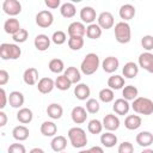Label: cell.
<instances>
[{
	"instance_id": "6da1fadb",
	"label": "cell",
	"mask_w": 153,
	"mask_h": 153,
	"mask_svg": "<svg viewBox=\"0 0 153 153\" xmlns=\"http://www.w3.org/2000/svg\"><path fill=\"white\" fill-rule=\"evenodd\" d=\"M68 139L74 148H82L87 143V136L82 128L73 127L68 130Z\"/></svg>"
},
{
	"instance_id": "7a4b0ae2",
	"label": "cell",
	"mask_w": 153,
	"mask_h": 153,
	"mask_svg": "<svg viewBox=\"0 0 153 153\" xmlns=\"http://www.w3.org/2000/svg\"><path fill=\"white\" fill-rule=\"evenodd\" d=\"M98 67H99V56L94 53L87 54L80 65V69L85 75H91L96 73Z\"/></svg>"
},
{
	"instance_id": "3957f363",
	"label": "cell",
	"mask_w": 153,
	"mask_h": 153,
	"mask_svg": "<svg viewBox=\"0 0 153 153\" xmlns=\"http://www.w3.org/2000/svg\"><path fill=\"white\" fill-rule=\"evenodd\" d=\"M131 108L136 114L140 115L148 116L153 114V102L146 97H137L135 100H133Z\"/></svg>"
},
{
	"instance_id": "277c9868",
	"label": "cell",
	"mask_w": 153,
	"mask_h": 153,
	"mask_svg": "<svg viewBox=\"0 0 153 153\" xmlns=\"http://www.w3.org/2000/svg\"><path fill=\"white\" fill-rule=\"evenodd\" d=\"M22 55V49L13 43H1L0 57L2 60H17Z\"/></svg>"
},
{
	"instance_id": "5b68a950",
	"label": "cell",
	"mask_w": 153,
	"mask_h": 153,
	"mask_svg": "<svg viewBox=\"0 0 153 153\" xmlns=\"http://www.w3.org/2000/svg\"><path fill=\"white\" fill-rule=\"evenodd\" d=\"M115 38L118 43L126 44L130 42L131 38V30L128 23L126 22H120L115 25Z\"/></svg>"
},
{
	"instance_id": "8992f818",
	"label": "cell",
	"mask_w": 153,
	"mask_h": 153,
	"mask_svg": "<svg viewBox=\"0 0 153 153\" xmlns=\"http://www.w3.org/2000/svg\"><path fill=\"white\" fill-rule=\"evenodd\" d=\"M54 22V16L50 11L48 10H43V11H39L37 14H36V24L39 26V27H43V29H47L49 26H51Z\"/></svg>"
},
{
	"instance_id": "52a82bcc",
	"label": "cell",
	"mask_w": 153,
	"mask_h": 153,
	"mask_svg": "<svg viewBox=\"0 0 153 153\" xmlns=\"http://www.w3.org/2000/svg\"><path fill=\"white\" fill-rule=\"evenodd\" d=\"M2 10L10 17H14L22 12V5L18 0H5L2 2Z\"/></svg>"
},
{
	"instance_id": "ba28073f",
	"label": "cell",
	"mask_w": 153,
	"mask_h": 153,
	"mask_svg": "<svg viewBox=\"0 0 153 153\" xmlns=\"http://www.w3.org/2000/svg\"><path fill=\"white\" fill-rule=\"evenodd\" d=\"M103 128H105L108 131H115L120 127V118L114 114H108L103 118Z\"/></svg>"
},
{
	"instance_id": "9c48e42d",
	"label": "cell",
	"mask_w": 153,
	"mask_h": 153,
	"mask_svg": "<svg viewBox=\"0 0 153 153\" xmlns=\"http://www.w3.org/2000/svg\"><path fill=\"white\" fill-rule=\"evenodd\" d=\"M139 66L147 71L148 73H153V54L149 51L142 53L139 56Z\"/></svg>"
},
{
	"instance_id": "30bf717a",
	"label": "cell",
	"mask_w": 153,
	"mask_h": 153,
	"mask_svg": "<svg viewBox=\"0 0 153 153\" xmlns=\"http://www.w3.org/2000/svg\"><path fill=\"white\" fill-rule=\"evenodd\" d=\"M67 32L69 37H84L86 33V27L81 22H73L69 24Z\"/></svg>"
},
{
	"instance_id": "8fae6325",
	"label": "cell",
	"mask_w": 153,
	"mask_h": 153,
	"mask_svg": "<svg viewBox=\"0 0 153 153\" xmlns=\"http://www.w3.org/2000/svg\"><path fill=\"white\" fill-rule=\"evenodd\" d=\"M97 18V13L96 10L91 6H85L80 10V19L82 20V23L86 24H93V22Z\"/></svg>"
},
{
	"instance_id": "7c38bea8",
	"label": "cell",
	"mask_w": 153,
	"mask_h": 153,
	"mask_svg": "<svg viewBox=\"0 0 153 153\" xmlns=\"http://www.w3.org/2000/svg\"><path fill=\"white\" fill-rule=\"evenodd\" d=\"M97 20H98V25L100 26L102 30H103V29H105V30L111 29V27L114 26V23H115L114 16H112L110 12H102V13L98 16Z\"/></svg>"
},
{
	"instance_id": "4fadbf2b",
	"label": "cell",
	"mask_w": 153,
	"mask_h": 153,
	"mask_svg": "<svg viewBox=\"0 0 153 153\" xmlns=\"http://www.w3.org/2000/svg\"><path fill=\"white\" fill-rule=\"evenodd\" d=\"M71 117L75 124H81L87 118V111L82 106H74L72 112H71Z\"/></svg>"
},
{
	"instance_id": "5bb4252c",
	"label": "cell",
	"mask_w": 153,
	"mask_h": 153,
	"mask_svg": "<svg viewBox=\"0 0 153 153\" xmlns=\"http://www.w3.org/2000/svg\"><path fill=\"white\" fill-rule=\"evenodd\" d=\"M118 66H120V61L115 56H108L102 62V67L105 73H114L115 71H117Z\"/></svg>"
},
{
	"instance_id": "9a60e30c",
	"label": "cell",
	"mask_w": 153,
	"mask_h": 153,
	"mask_svg": "<svg viewBox=\"0 0 153 153\" xmlns=\"http://www.w3.org/2000/svg\"><path fill=\"white\" fill-rule=\"evenodd\" d=\"M54 87H55V81L51 78H47L45 76V78L39 79V81L37 82V90L43 94L50 93Z\"/></svg>"
},
{
	"instance_id": "2e32d148",
	"label": "cell",
	"mask_w": 153,
	"mask_h": 153,
	"mask_svg": "<svg viewBox=\"0 0 153 153\" xmlns=\"http://www.w3.org/2000/svg\"><path fill=\"white\" fill-rule=\"evenodd\" d=\"M112 109H114L115 114L121 115V116H124V115L128 114V111L130 109V104L124 98H118V99L115 100V103L112 105Z\"/></svg>"
},
{
	"instance_id": "e0dca14e",
	"label": "cell",
	"mask_w": 153,
	"mask_h": 153,
	"mask_svg": "<svg viewBox=\"0 0 153 153\" xmlns=\"http://www.w3.org/2000/svg\"><path fill=\"white\" fill-rule=\"evenodd\" d=\"M33 44L38 51H45L50 47V38L44 33H39L35 37Z\"/></svg>"
},
{
	"instance_id": "ac0fdd59",
	"label": "cell",
	"mask_w": 153,
	"mask_h": 153,
	"mask_svg": "<svg viewBox=\"0 0 153 153\" xmlns=\"http://www.w3.org/2000/svg\"><path fill=\"white\" fill-rule=\"evenodd\" d=\"M24 100H25L24 94H23L22 92H19V91H12V92L8 94V103H10V105H11L12 108H14V109L22 108L23 104H24Z\"/></svg>"
},
{
	"instance_id": "d6986e66",
	"label": "cell",
	"mask_w": 153,
	"mask_h": 153,
	"mask_svg": "<svg viewBox=\"0 0 153 153\" xmlns=\"http://www.w3.org/2000/svg\"><path fill=\"white\" fill-rule=\"evenodd\" d=\"M23 80L29 86L35 85L38 81V71L33 67H30V68L25 69V72L23 74Z\"/></svg>"
},
{
	"instance_id": "ffe728a7",
	"label": "cell",
	"mask_w": 153,
	"mask_h": 153,
	"mask_svg": "<svg viewBox=\"0 0 153 153\" xmlns=\"http://www.w3.org/2000/svg\"><path fill=\"white\" fill-rule=\"evenodd\" d=\"M136 143L141 147H148L153 143V134L151 131H140L136 137Z\"/></svg>"
},
{
	"instance_id": "44dd1931",
	"label": "cell",
	"mask_w": 153,
	"mask_h": 153,
	"mask_svg": "<svg viewBox=\"0 0 153 153\" xmlns=\"http://www.w3.org/2000/svg\"><path fill=\"white\" fill-rule=\"evenodd\" d=\"M91 94V90L86 84H78L74 87V96L79 100H86Z\"/></svg>"
},
{
	"instance_id": "7402d4cb",
	"label": "cell",
	"mask_w": 153,
	"mask_h": 153,
	"mask_svg": "<svg viewBox=\"0 0 153 153\" xmlns=\"http://www.w3.org/2000/svg\"><path fill=\"white\" fill-rule=\"evenodd\" d=\"M20 29H22V27H20V24H19L18 19H16V18H8V19L5 22V24H4V30H5V32L8 33V35H12V36H13L14 33H17Z\"/></svg>"
},
{
	"instance_id": "603a6c76",
	"label": "cell",
	"mask_w": 153,
	"mask_h": 153,
	"mask_svg": "<svg viewBox=\"0 0 153 153\" xmlns=\"http://www.w3.org/2000/svg\"><path fill=\"white\" fill-rule=\"evenodd\" d=\"M118 14L121 17V19H123L124 22L126 20H130L134 18L135 16V7L130 4H126V5H122L120 11H118Z\"/></svg>"
},
{
	"instance_id": "cb8c5ba5",
	"label": "cell",
	"mask_w": 153,
	"mask_h": 153,
	"mask_svg": "<svg viewBox=\"0 0 153 153\" xmlns=\"http://www.w3.org/2000/svg\"><path fill=\"white\" fill-rule=\"evenodd\" d=\"M137 73H139V66L135 62H131V61L127 62L124 65V67L122 68V74L128 79L135 78L137 75Z\"/></svg>"
},
{
	"instance_id": "d4e9b609",
	"label": "cell",
	"mask_w": 153,
	"mask_h": 153,
	"mask_svg": "<svg viewBox=\"0 0 153 153\" xmlns=\"http://www.w3.org/2000/svg\"><path fill=\"white\" fill-rule=\"evenodd\" d=\"M50 146H51V149L54 152H60L61 153L67 147V139L65 136H62V135H57L51 140Z\"/></svg>"
},
{
	"instance_id": "484cf974",
	"label": "cell",
	"mask_w": 153,
	"mask_h": 153,
	"mask_svg": "<svg viewBox=\"0 0 153 153\" xmlns=\"http://www.w3.org/2000/svg\"><path fill=\"white\" fill-rule=\"evenodd\" d=\"M32 118H33V114L29 108H20L17 112V120L23 124L30 123Z\"/></svg>"
},
{
	"instance_id": "4316f807",
	"label": "cell",
	"mask_w": 153,
	"mask_h": 153,
	"mask_svg": "<svg viewBox=\"0 0 153 153\" xmlns=\"http://www.w3.org/2000/svg\"><path fill=\"white\" fill-rule=\"evenodd\" d=\"M100 143L106 148H111L117 143V136L112 131H106L100 135Z\"/></svg>"
},
{
	"instance_id": "83f0119b",
	"label": "cell",
	"mask_w": 153,
	"mask_h": 153,
	"mask_svg": "<svg viewBox=\"0 0 153 153\" xmlns=\"http://www.w3.org/2000/svg\"><path fill=\"white\" fill-rule=\"evenodd\" d=\"M62 114H63V109H62V106H61L60 104H57V103H51V104L48 105V108H47V115H48L50 118H53V120H59V118H61Z\"/></svg>"
},
{
	"instance_id": "f1b7e54d",
	"label": "cell",
	"mask_w": 153,
	"mask_h": 153,
	"mask_svg": "<svg viewBox=\"0 0 153 153\" xmlns=\"http://www.w3.org/2000/svg\"><path fill=\"white\" fill-rule=\"evenodd\" d=\"M29 134H30V131L25 126H17L12 130V136L17 141H25L29 137Z\"/></svg>"
},
{
	"instance_id": "f546056e",
	"label": "cell",
	"mask_w": 153,
	"mask_h": 153,
	"mask_svg": "<svg viewBox=\"0 0 153 153\" xmlns=\"http://www.w3.org/2000/svg\"><path fill=\"white\" fill-rule=\"evenodd\" d=\"M141 126V117L137 115H129L124 120V127L129 130H135Z\"/></svg>"
},
{
	"instance_id": "4dcf8cb0",
	"label": "cell",
	"mask_w": 153,
	"mask_h": 153,
	"mask_svg": "<svg viewBox=\"0 0 153 153\" xmlns=\"http://www.w3.org/2000/svg\"><path fill=\"white\" fill-rule=\"evenodd\" d=\"M57 131V126L51 121H45L41 124V133L44 136H54Z\"/></svg>"
},
{
	"instance_id": "1f68e13d",
	"label": "cell",
	"mask_w": 153,
	"mask_h": 153,
	"mask_svg": "<svg viewBox=\"0 0 153 153\" xmlns=\"http://www.w3.org/2000/svg\"><path fill=\"white\" fill-rule=\"evenodd\" d=\"M108 86L111 90H121L122 87H124V78L115 74L108 79Z\"/></svg>"
},
{
	"instance_id": "d6a6232c",
	"label": "cell",
	"mask_w": 153,
	"mask_h": 153,
	"mask_svg": "<svg viewBox=\"0 0 153 153\" xmlns=\"http://www.w3.org/2000/svg\"><path fill=\"white\" fill-rule=\"evenodd\" d=\"M60 13L63 18H73L76 13V10L72 2H65L60 7Z\"/></svg>"
},
{
	"instance_id": "836d02e7",
	"label": "cell",
	"mask_w": 153,
	"mask_h": 153,
	"mask_svg": "<svg viewBox=\"0 0 153 153\" xmlns=\"http://www.w3.org/2000/svg\"><path fill=\"white\" fill-rule=\"evenodd\" d=\"M69 80H71V82L72 84H76V82H79L80 81V79H81V74H80V71L76 68V67H73V66H71V67H67V69L65 71V73H63Z\"/></svg>"
},
{
	"instance_id": "e575fe53",
	"label": "cell",
	"mask_w": 153,
	"mask_h": 153,
	"mask_svg": "<svg viewBox=\"0 0 153 153\" xmlns=\"http://www.w3.org/2000/svg\"><path fill=\"white\" fill-rule=\"evenodd\" d=\"M137 94H139V90L133 85L124 86L122 90V96L126 100H135L137 98Z\"/></svg>"
},
{
	"instance_id": "d590c367",
	"label": "cell",
	"mask_w": 153,
	"mask_h": 153,
	"mask_svg": "<svg viewBox=\"0 0 153 153\" xmlns=\"http://www.w3.org/2000/svg\"><path fill=\"white\" fill-rule=\"evenodd\" d=\"M86 36L90 39H98L102 36V29L98 24H90L86 27Z\"/></svg>"
},
{
	"instance_id": "8d00e7d4",
	"label": "cell",
	"mask_w": 153,
	"mask_h": 153,
	"mask_svg": "<svg viewBox=\"0 0 153 153\" xmlns=\"http://www.w3.org/2000/svg\"><path fill=\"white\" fill-rule=\"evenodd\" d=\"M71 85H72L71 80H69L65 74L59 75V76L56 78V80H55V87H56L57 90H60V91H67V90L71 87Z\"/></svg>"
},
{
	"instance_id": "74e56055",
	"label": "cell",
	"mask_w": 153,
	"mask_h": 153,
	"mask_svg": "<svg viewBox=\"0 0 153 153\" xmlns=\"http://www.w3.org/2000/svg\"><path fill=\"white\" fill-rule=\"evenodd\" d=\"M48 67H49L50 72L56 73V74L63 72V69H65V65H63V61L61 59H53V60H50Z\"/></svg>"
},
{
	"instance_id": "f35d334b",
	"label": "cell",
	"mask_w": 153,
	"mask_h": 153,
	"mask_svg": "<svg viewBox=\"0 0 153 153\" xmlns=\"http://www.w3.org/2000/svg\"><path fill=\"white\" fill-rule=\"evenodd\" d=\"M99 99L103 102V103H110V102H112L114 100V98H115V93H114V90H111V88H102L100 91H99Z\"/></svg>"
},
{
	"instance_id": "ab89813d",
	"label": "cell",
	"mask_w": 153,
	"mask_h": 153,
	"mask_svg": "<svg viewBox=\"0 0 153 153\" xmlns=\"http://www.w3.org/2000/svg\"><path fill=\"white\" fill-rule=\"evenodd\" d=\"M87 130L91 134H100L103 130V123L99 120H91L87 124Z\"/></svg>"
},
{
	"instance_id": "60d3db41",
	"label": "cell",
	"mask_w": 153,
	"mask_h": 153,
	"mask_svg": "<svg viewBox=\"0 0 153 153\" xmlns=\"http://www.w3.org/2000/svg\"><path fill=\"white\" fill-rule=\"evenodd\" d=\"M68 47L72 50H80L84 47V38L82 37H69Z\"/></svg>"
},
{
	"instance_id": "b9f144b4",
	"label": "cell",
	"mask_w": 153,
	"mask_h": 153,
	"mask_svg": "<svg viewBox=\"0 0 153 153\" xmlns=\"http://www.w3.org/2000/svg\"><path fill=\"white\" fill-rule=\"evenodd\" d=\"M100 109V105L98 103L97 99L94 98H90L86 100V111L90 112V114H97Z\"/></svg>"
},
{
	"instance_id": "7bdbcfd3",
	"label": "cell",
	"mask_w": 153,
	"mask_h": 153,
	"mask_svg": "<svg viewBox=\"0 0 153 153\" xmlns=\"http://www.w3.org/2000/svg\"><path fill=\"white\" fill-rule=\"evenodd\" d=\"M51 41H53L55 44L61 45V44H63V43L67 41V36H66V33H65L63 31L57 30V31H55V32L53 33V36H51Z\"/></svg>"
},
{
	"instance_id": "ee69618b",
	"label": "cell",
	"mask_w": 153,
	"mask_h": 153,
	"mask_svg": "<svg viewBox=\"0 0 153 153\" xmlns=\"http://www.w3.org/2000/svg\"><path fill=\"white\" fill-rule=\"evenodd\" d=\"M27 37H29V32H27V30H25V29H20L17 33H14V35L12 36V39H13L16 43H24V42L27 39Z\"/></svg>"
},
{
	"instance_id": "f6af8a7d",
	"label": "cell",
	"mask_w": 153,
	"mask_h": 153,
	"mask_svg": "<svg viewBox=\"0 0 153 153\" xmlns=\"http://www.w3.org/2000/svg\"><path fill=\"white\" fill-rule=\"evenodd\" d=\"M141 45L143 49H146L147 51L153 49V36L151 35H146L141 38Z\"/></svg>"
},
{
	"instance_id": "bcb514c9",
	"label": "cell",
	"mask_w": 153,
	"mask_h": 153,
	"mask_svg": "<svg viewBox=\"0 0 153 153\" xmlns=\"http://www.w3.org/2000/svg\"><path fill=\"white\" fill-rule=\"evenodd\" d=\"M118 153H134V146L129 141H124L118 146Z\"/></svg>"
},
{
	"instance_id": "7dc6e473",
	"label": "cell",
	"mask_w": 153,
	"mask_h": 153,
	"mask_svg": "<svg viewBox=\"0 0 153 153\" xmlns=\"http://www.w3.org/2000/svg\"><path fill=\"white\" fill-rule=\"evenodd\" d=\"M7 153H26V149L22 143H12L7 149Z\"/></svg>"
},
{
	"instance_id": "c3c4849f",
	"label": "cell",
	"mask_w": 153,
	"mask_h": 153,
	"mask_svg": "<svg viewBox=\"0 0 153 153\" xmlns=\"http://www.w3.org/2000/svg\"><path fill=\"white\" fill-rule=\"evenodd\" d=\"M8 79H10V75H8L7 71L1 69V71H0V85H1V86L6 85V84L8 82Z\"/></svg>"
},
{
	"instance_id": "681fc988",
	"label": "cell",
	"mask_w": 153,
	"mask_h": 153,
	"mask_svg": "<svg viewBox=\"0 0 153 153\" xmlns=\"http://www.w3.org/2000/svg\"><path fill=\"white\" fill-rule=\"evenodd\" d=\"M0 98H1V103H0V109H4L6 106V103L8 102V96L6 94L5 88L0 90Z\"/></svg>"
},
{
	"instance_id": "f907efd6",
	"label": "cell",
	"mask_w": 153,
	"mask_h": 153,
	"mask_svg": "<svg viewBox=\"0 0 153 153\" xmlns=\"http://www.w3.org/2000/svg\"><path fill=\"white\" fill-rule=\"evenodd\" d=\"M44 4H45L47 7H49V8H51V10H55V8H57V7L60 6L61 1H60V0H45Z\"/></svg>"
},
{
	"instance_id": "816d5d0a",
	"label": "cell",
	"mask_w": 153,
	"mask_h": 153,
	"mask_svg": "<svg viewBox=\"0 0 153 153\" xmlns=\"http://www.w3.org/2000/svg\"><path fill=\"white\" fill-rule=\"evenodd\" d=\"M7 123V116L4 111H0V127H4Z\"/></svg>"
},
{
	"instance_id": "f5cc1de1",
	"label": "cell",
	"mask_w": 153,
	"mask_h": 153,
	"mask_svg": "<svg viewBox=\"0 0 153 153\" xmlns=\"http://www.w3.org/2000/svg\"><path fill=\"white\" fill-rule=\"evenodd\" d=\"M90 152L91 153H104V151H103V148L100 146H93V147H91L90 148Z\"/></svg>"
},
{
	"instance_id": "db71d44e",
	"label": "cell",
	"mask_w": 153,
	"mask_h": 153,
	"mask_svg": "<svg viewBox=\"0 0 153 153\" xmlns=\"http://www.w3.org/2000/svg\"><path fill=\"white\" fill-rule=\"evenodd\" d=\"M29 153H44V151L42 149V148H38V147H35V148H32Z\"/></svg>"
},
{
	"instance_id": "11a10c76",
	"label": "cell",
	"mask_w": 153,
	"mask_h": 153,
	"mask_svg": "<svg viewBox=\"0 0 153 153\" xmlns=\"http://www.w3.org/2000/svg\"><path fill=\"white\" fill-rule=\"evenodd\" d=\"M141 153H153V149H151V148H146V149H143Z\"/></svg>"
},
{
	"instance_id": "9f6ffc18",
	"label": "cell",
	"mask_w": 153,
	"mask_h": 153,
	"mask_svg": "<svg viewBox=\"0 0 153 153\" xmlns=\"http://www.w3.org/2000/svg\"><path fill=\"white\" fill-rule=\"evenodd\" d=\"M79 153H91V152H90V149H82V151H80Z\"/></svg>"
},
{
	"instance_id": "6f0895ef",
	"label": "cell",
	"mask_w": 153,
	"mask_h": 153,
	"mask_svg": "<svg viewBox=\"0 0 153 153\" xmlns=\"http://www.w3.org/2000/svg\"><path fill=\"white\" fill-rule=\"evenodd\" d=\"M61 153H65V152H61Z\"/></svg>"
}]
</instances>
